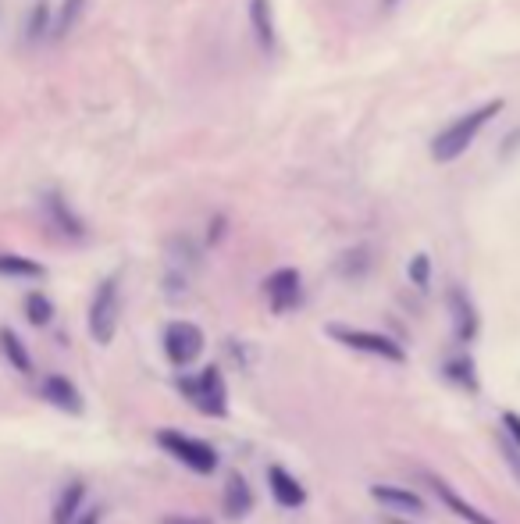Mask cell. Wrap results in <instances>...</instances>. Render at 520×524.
<instances>
[{
    "label": "cell",
    "instance_id": "8",
    "mask_svg": "<svg viewBox=\"0 0 520 524\" xmlns=\"http://www.w3.org/2000/svg\"><path fill=\"white\" fill-rule=\"evenodd\" d=\"M40 393H43V400H47L50 407L65 410V414H72V418H79L82 410H86L82 393L75 389L72 378H65V375H47L43 378V385H40Z\"/></svg>",
    "mask_w": 520,
    "mask_h": 524
},
{
    "label": "cell",
    "instance_id": "19",
    "mask_svg": "<svg viewBox=\"0 0 520 524\" xmlns=\"http://www.w3.org/2000/svg\"><path fill=\"white\" fill-rule=\"evenodd\" d=\"M442 371H446L449 382H456L460 389H467V393H478V389H481L478 371H474L471 357H449L446 368H442Z\"/></svg>",
    "mask_w": 520,
    "mask_h": 524
},
{
    "label": "cell",
    "instance_id": "26",
    "mask_svg": "<svg viewBox=\"0 0 520 524\" xmlns=\"http://www.w3.org/2000/svg\"><path fill=\"white\" fill-rule=\"evenodd\" d=\"M164 524H211L207 517H168Z\"/></svg>",
    "mask_w": 520,
    "mask_h": 524
},
{
    "label": "cell",
    "instance_id": "1",
    "mask_svg": "<svg viewBox=\"0 0 520 524\" xmlns=\"http://www.w3.org/2000/svg\"><path fill=\"white\" fill-rule=\"evenodd\" d=\"M499 111H503V100H488V104L474 107L471 115H460L456 122H449L446 129L431 140V161L449 164L456 161V157H464L467 147H474V140H478V132L485 129Z\"/></svg>",
    "mask_w": 520,
    "mask_h": 524
},
{
    "label": "cell",
    "instance_id": "11",
    "mask_svg": "<svg viewBox=\"0 0 520 524\" xmlns=\"http://www.w3.org/2000/svg\"><path fill=\"white\" fill-rule=\"evenodd\" d=\"M428 482H431V489L439 492V500L446 503V507L453 510L456 517H464L467 524H499V521H492L488 514H481V510L474 507L471 500H464V496H460V492H456L449 482H442V478H435V475H431Z\"/></svg>",
    "mask_w": 520,
    "mask_h": 524
},
{
    "label": "cell",
    "instance_id": "20",
    "mask_svg": "<svg viewBox=\"0 0 520 524\" xmlns=\"http://www.w3.org/2000/svg\"><path fill=\"white\" fill-rule=\"evenodd\" d=\"M25 318L33 321L36 328L50 325V321H54V303H50L43 293H29L25 296Z\"/></svg>",
    "mask_w": 520,
    "mask_h": 524
},
{
    "label": "cell",
    "instance_id": "12",
    "mask_svg": "<svg viewBox=\"0 0 520 524\" xmlns=\"http://www.w3.org/2000/svg\"><path fill=\"white\" fill-rule=\"evenodd\" d=\"M253 510V489L243 475H232L225 482V517L228 521H239Z\"/></svg>",
    "mask_w": 520,
    "mask_h": 524
},
{
    "label": "cell",
    "instance_id": "13",
    "mask_svg": "<svg viewBox=\"0 0 520 524\" xmlns=\"http://www.w3.org/2000/svg\"><path fill=\"white\" fill-rule=\"evenodd\" d=\"M82 503H86V482H68L65 489H61V496H57L50 521L54 524H72L75 517L82 514Z\"/></svg>",
    "mask_w": 520,
    "mask_h": 524
},
{
    "label": "cell",
    "instance_id": "3",
    "mask_svg": "<svg viewBox=\"0 0 520 524\" xmlns=\"http://www.w3.org/2000/svg\"><path fill=\"white\" fill-rule=\"evenodd\" d=\"M179 389L186 400H193L196 407L204 410V414H211V418H225L228 414V389L218 364L204 368L196 378H179Z\"/></svg>",
    "mask_w": 520,
    "mask_h": 524
},
{
    "label": "cell",
    "instance_id": "17",
    "mask_svg": "<svg viewBox=\"0 0 520 524\" xmlns=\"http://www.w3.org/2000/svg\"><path fill=\"white\" fill-rule=\"evenodd\" d=\"M0 275L4 279H43L47 268L33 257H22V254H0Z\"/></svg>",
    "mask_w": 520,
    "mask_h": 524
},
{
    "label": "cell",
    "instance_id": "23",
    "mask_svg": "<svg viewBox=\"0 0 520 524\" xmlns=\"http://www.w3.org/2000/svg\"><path fill=\"white\" fill-rule=\"evenodd\" d=\"M503 428L510 432V439L520 446V414L517 410H503Z\"/></svg>",
    "mask_w": 520,
    "mask_h": 524
},
{
    "label": "cell",
    "instance_id": "25",
    "mask_svg": "<svg viewBox=\"0 0 520 524\" xmlns=\"http://www.w3.org/2000/svg\"><path fill=\"white\" fill-rule=\"evenodd\" d=\"M72 524H100V510H86V514H79Z\"/></svg>",
    "mask_w": 520,
    "mask_h": 524
},
{
    "label": "cell",
    "instance_id": "22",
    "mask_svg": "<svg viewBox=\"0 0 520 524\" xmlns=\"http://www.w3.org/2000/svg\"><path fill=\"white\" fill-rule=\"evenodd\" d=\"M499 453H503V460L513 467V475H517L520 482V446L513 443V439H499Z\"/></svg>",
    "mask_w": 520,
    "mask_h": 524
},
{
    "label": "cell",
    "instance_id": "4",
    "mask_svg": "<svg viewBox=\"0 0 520 524\" xmlns=\"http://www.w3.org/2000/svg\"><path fill=\"white\" fill-rule=\"evenodd\" d=\"M118 318H122V289H118V279H104L93 293L90 303V336L93 343L107 346L118 332Z\"/></svg>",
    "mask_w": 520,
    "mask_h": 524
},
{
    "label": "cell",
    "instance_id": "14",
    "mask_svg": "<svg viewBox=\"0 0 520 524\" xmlns=\"http://www.w3.org/2000/svg\"><path fill=\"white\" fill-rule=\"evenodd\" d=\"M371 496L389 510H410V514H421L424 510L421 496L410 492V489H399V485H374Z\"/></svg>",
    "mask_w": 520,
    "mask_h": 524
},
{
    "label": "cell",
    "instance_id": "2",
    "mask_svg": "<svg viewBox=\"0 0 520 524\" xmlns=\"http://www.w3.org/2000/svg\"><path fill=\"white\" fill-rule=\"evenodd\" d=\"M157 443L175 460H182L189 471H196V475H214L218 471V450L211 443H204V439H193V435L179 432V428H161Z\"/></svg>",
    "mask_w": 520,
    "mask_h": 524
},
{
    "label": "cell",
    "instance_id": "24",
    "mask_svg": "<svg viewBox=\"0 0 520 524\" xmlns=\"http://www.w3.org/2000/svg\"><path fill=\"white\" fill-rule=\"evenodd\" d=\"M79 4H82V0H68L65 18H61V29H68V25H72V18H75V11H79Z\"/></svg>",
    "mask_w": 520,
    "mask_h": 524
},
{
    "label": "cell",
    "instance_id": "15",
    "mask_svg": "<svg viewBox=\"0 0 520 524\" xmlns=\"http://www.w3.org/2000/svg\"><path fill=\"white\" fill-rule=\"evenodd\" d=\"M0 353L8 357V364L15 371H22V375H33V357H29L25 343L18 339V332H11V328H0Z\"/></svg>",
    "mask_w": 520,
    "mask_h": 524
},
{
    "label": "cell",
    "instance_id": "9",
    "mask_svg": "<svg viewBox=\"0 0 520 524\" xmlns=\"http://www.w3.org/2000/svg\"><path fill=\"white\" fill-rule=\"evenodd\" d=\"M449 314H453V328H456V339H464V343H471L474 336H478V311H474L471 296L464 293L460 286L449 289Z\"/></svg>",
    "mask_w": 520,
    "mask_h": 524
},
{
    "label": "cell",
    "instance_id": "16",
    "mask_svg": "<svg viewBox=\"0 0 520 524\" xmlns=\"http://www.w3.org/2000/svg\"><path fill=\"white\" fill-rule=\"evenodd\" d=\"M47 214H50V222H54L57 229L65 232V236H72V239L86 236V225H82L79 218H75L72 207H68L65 200L57 197V193H50V197H47Z\"/></svg>",
    "mask_w": 520,
    "mask_h": 524
},
{
    "label": "cell",
    "instance_id": "10",
    "mask_svg": "<svg viewBox=\"0 0 520 524\" xmlns=\"http://www.w3.org/2000/svg\"><path fill=\"white\" fill-rule=\"evenodd\" d=\"M268 489H271V496H275L278 507L296 510V507H303V503H307V489H303V485L278 464L268 467Z\"/></svg>",
    "mask_w": 520,
    "mask_h": 524
},
{
    "label": "cell",
    "instance_id": "27",
    "mask_svg": "<svg viewBox=\"0 0 520 524\" xmlns=\"http://www.w3.org/2000/svg\"><path fill=\"white\" fill-rule=\"evenodd\" d=\"M396 4H399V0H385V8H396Z\"/></svg>",
    "mask_w": 520,
    "mask_h": 524
},
{
    "label": "cell",
    "instance_id": "6",
    "mask_svg": "<svg viewBox=\"0 0 520 524\" xmlns=\"http://www.w3.org/2000/svg\"><path fill=\"white\" fill-rule=\"evenodd\" d=\"M164 353H168V361L175 368H189V364L200 361V353H204V332H200V325H193V321H171L164 328Z\"/></svg>",
    "mask_w": 520,
    "mask_h": 524
},
{
    "label": "cell",
    "instance_id": "21",
    "mask_svg": "<svg viewBox=\"0 0 520 524\" xmlns=\"http://www.w3.org/2000/svg\"><path fill=\"white\" fill-rule=\"evenodd\" d=\"M407 275H410V282H414L417 289H428L431 286V261H428V254H417L414 261L407 264Z\"/></svg>",
    "mask_w": 520,
    "mask_h": 524
},
{
    "label": "cell",
    "instance_id": "28",
    "mask_svg": "<svg viewBox=\"0 0 520 524\" xmlns=\"http://www.w3.org/2000/svg\"><path fill=\"white\" fill-rule=\"evenodd\" d=\"M389 524H410V521H399V517H392V521Z\"/></svg>",
    "mask_w": 520,
    "mask_h": 524
},
{
    "label": "cell",
    "instance_id": "5",
    "mask_svg": "<svg viewBox=\"0 0 520 524\" xmlns=\"http://www.w3.org/2000/svg\"><path fill=\"white\" fill-rule=\"evenodd\" d=\"M328 336L335 343L350 346V350H360V353H371V357H382V361H392V364H403L407 361V350L389 339L385 332H371V328H350V325H328Z\"/></svg>",
    "mask_w": 520,
    "mask_h": 524
},
{
    "label": "cell",
    "instance_id": "7",
    "mask_svg": "<svg viewBox=\"0 0 520 524\" xmlns=\"http://www.w3.org/2000/svg\"><path fill=\"white\" fill-rule=\"evenodd\" d=\"M264 289H268L271 311L285 314V311H293V307H300L303 279H300V271H296V268H278L275 275H268Z\"/></svg>",
    "mask_w": 520,
    "mask_h": 524
},
{
    "label": "cell",
    "instance_id": "18",
    "mask_svg": "<svg viewBox=\"0 0 520 524\" xmlns=\"http://www.w3.org/2000/svg\"><path fill=\"white\" fill-rule=\"evenodd\" d=\"M250 25L257 33L260 47H275V18H271V0H250Z\"/></svg>",
    "mask_w": 520,
    "mask_h": 524
}]
</instances>
